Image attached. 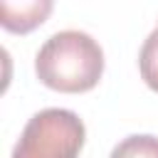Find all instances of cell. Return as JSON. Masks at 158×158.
I'll use <instances>...</instances> for the list:
<instances>
[{"label":"cell","instance_id":"3957f363","mask_svg":"<svg viewBox=\"0 0 158 158\" xmlns=\"http://www.w3.org/2000/svg\"><path fill=\"white\" fill-rule=\"evenodd\" d=\"M52 12L49 0H30V2H2L0 15H2V27L10 32H30L32 27L42 25L44 17Z\"/></svg>","mask_w":158,"mask_h":158},{"label":"cell","instance_id":"6da1fadb","mask_svg":"<svg viewBox=\"0 0 158 158\" xmlns=\"http://www.w3.org/2000/svg\"><path fill=\"white\" fill-rule=\"evenodd\" d=\"M35 72L49 89L67 94L86 91L101 79L104 52L91 35L81 30H62L40 47Z\"/></svg>","mask_w":158,"mask_h":158},{"label":"cell","instance_id":"277c9868","mask_svg":"<svg viewBox=\"0 0 158 158\" xmlns=\"http://www.w3.org/2000/svg\"><path fill=\"white\" fill-rule=\"evenodd\" d=\"M109 158H158V138L148 133L123 138Z\"/></svg>","mask_w":158,"mask_h":158},{"label":"cell","instance_id":"7a4b0ae2","mask_svg":"<svg viewBox=\"0 0 158 158\" xmlns=\"http://www.w3.org/2000/svg\"><path fill=\"white\" fill-rule=\"evenodd\" d=\"M84 133V123L74 111L42 109L25 123L12 158H77Z\"/></svg>","mask_w":158,"mask_h":158},{"label":"cell","instance_id":"5b68a950","mask_svg":"<svg viewBox=\"0 0 158 158\" xmlns=\"http://www.w3.org/2000/svg\"><path fill=\"white\" fill-rule=\"evenodd\" d=\"M138 67H141L143 81L153 91H158V27L146 37L141 54H138Z\"/></svg>","mask_w":158,"mask_h":158}]
</instances>
